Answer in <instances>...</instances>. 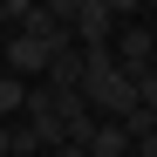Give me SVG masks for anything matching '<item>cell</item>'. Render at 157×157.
Segmentation results:
<instances>
[{
	"label": "cell",
	"mask_w": 157,
	"mask_h": 157,
	"mask_svg": "<svg viewBox=\"0 0 157 157\" xmlns=\"http://www.w3.org/2000/svg\"><path fill=\"white\" fill-rule=\"evenodd\" d=\"M82 96H89V109L102 123H123L130 109H137V75H130V68H102V75L82 82Z\"/></svg>",
	"instance_id": "1"
},
{
	"label": "cell",
	"mask_w": 157,
	"mask_h": 157,
	"mask_svg": "<svg viewBox=\"0 0 157 157\" xmlns=\"http://www.w3.org/2000/svg\"><path fill=\"white\" fill-rule=\"evenodd\" d=\"M48 62H55V48H48V41H34V34H14V41H7V68L21 75V82H28V75L41 82Z\"/></svg>",
	"instance_id": "2"
},
{
	"label": "cell",
	"mask_w": 157,
	"mask_h": 157,
	"mask_svg": "<svg viewBox=\"0 0 157 157\" xmlns=\"http://www.w3.org/2000/svg\"><path fill=\"white\" fill-rule=\"evenodd\" d=\"M75 41L82 48H116V14L102 7V0H89V7L75 14Z\"/></svg>",
	"instance_id": "3"
},
{
	"label": "cell",
	"mask_w": 157,
	"mask_h": 157,
	"mask_svg": "<svg viewBox=\"0 0 157 157\" xmlns=\"http://www.w3.org/2000/svg\"><path fill=\"white\" fill-rule=\"evenodd\" d=\"M48 89H82L89 82V62H82V48H62L55 62H48V75H41Z\"/></svg>",
	"instance_id": "4"
},
{
	"label": "cell",
	"mask_w": 157,
	"mask_h": 157,
	"mask_svg": "<svg viewBox=\"0 0 157 157\" xmlns=\"http://www.w3.org/2000/svg\"><path fill=\"white\" fill-rule=\"evenodd\" d=\"M116 68H130V75H144V68H150V34H137V28H123V34H116Z\"/></svg>",
	"instance_id": "5"
},
{
	"label": "cell",
	"mask_w": 157,
	"mask_h": 157,
	"mask_svg": "<svg viewBox=\"0 0 157 157\" xmlns=\"http://www.w3.org/2000/svg\"><path fill=\"white\" fill-rule=\"evenodd\" d=\"M123 150H130V130H123V123H96L89 157H123Z\"/></svg>",
	"instance_id": "6"
},
{
	"label": "cell",
	"mask_w": 157,
	"mask_h": 157,
	"mask_svg": "<svg viewBox=\"0 0 157 157\" xmlns=\"http://www.w3.org/2000/svg\"><path fill=\"white\" fill-rule=\"evenodd\" d=\"M0 116H28V82L21 75H0Z\"/></svg>",
	"instance_id": "7"
},
{
	"label": "cell",
	"mask_w": 157,
	"mask_h": 157,
	"mask_svg": "<svg viewBox=\"0 0 157 157\" xmlns=\"http://www.w3.org/2000/svg\"><path fill=\"white\" fill-rule=\"evenodd\" d=\"M41 7H48V14H55V21H62V28H75V14H82V7H89V0H41Z\"/></svg>",
	"instance_id": "8"
},
{
	"label": "cell",
	"mask_w": 157,
	"mask_h": 157,
	"mask_svg": "<svg viewBox=\"0 0 157 157\" xmlns=\"http://www.w3.org/2000/svg\"><path fill=\"white\" fill-rule=\"evenodd\" d=\"M137 102L157 116V68H144V75H137Z\"/></svg>",
	"instance_id": "9"
},
{
	"label": "cell",
	"mask_w": 157,
	"mask_h": 157,
	"mask_svg": "<svg viewBox=\"0 0 157 157\" xmlns=\"http://www.w3.org/2000/svg\"><path fill=\"white\" fill-rule=\"evenodd\" d=\"M0 7H7V21H28V14L41 7V0H0Z\"/></svg>",
	"instance_id": "10"
},
{
	"label": "cell",
	"mask_w": 157,
	"mask_h": 157,
	"mask_svg": "<svg viewBox=\"0 0 157 157\" xmlns=\"http://www.w3.org/2000/svg\"><path fill=\"white\" fill-rule=\"evenodd\" d=\"M102 7H109L116 21H130V14H144V0H102Z\"/></svg>",
	"instance_id": "11"
},
{
	"label": "cell",
	"mask_w": 157,
	"mask_h": 157,
	"mask_svg": "<svg viewBox=\"0 0 157 157\" xmlns=\"http://www.w3.org/2000/svg\"><path fill=\"white\" fill-rule=\"evenodd\" d=\"M0 157H14V123L0 116Z\"/></svg>",
	"instance_id": "12"
},
{
	"label": "cell",
	"mask_w": 157,
	"mask_h": 157,
	"mask_svg": "<svg viewBox=\"0 0 157 157\" xmlns=\"http://www.w3.org/2000/svg\"><path fill=\"white\" fill-rule=\"evenodd\" d=\"M55 157H89V150H82V144H62V150H55Z\"/></svg>",
	"instance_id": "13"
},
{
	"label": "cell",
	"mask_w": 157,
	"mask_h": 157,
	"mask_svg": "<svg viewBox=\"0 0 157 157\" xmlns=\"http://www.w3.org/2000/svg\"><path fill=\"white\" fill-rule=\"evenodd\" d=\"M14 157H28V150H14Z\"/></svg>",
	"instance_id": "14"
},
{
	"label": "cell",
	"mask_w": 157,
	"mask_h": 157,
	"mask_svg": "<svg viewBox=\"0 0 157 157\" xmlns=\"http://www.w3.org/2000/svg\"><path fill=\"white\" fill-rule=\"evenodd\" d=\"M150 7H157V0H150Z\"/></svg>",
	"instance_id": "15"
}]
</instances>
